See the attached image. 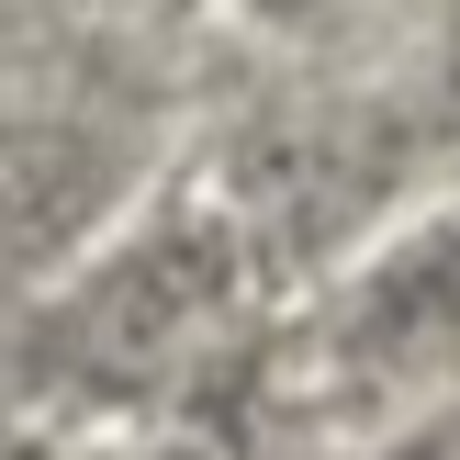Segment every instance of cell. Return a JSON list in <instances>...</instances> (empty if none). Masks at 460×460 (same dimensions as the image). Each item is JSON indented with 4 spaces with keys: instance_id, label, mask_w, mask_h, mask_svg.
Listing matches in <instances>:
<instances>
[{
    "instance_id": "cell-1",
    "label": "cell",
    "mask_w": 460,
    "mask_h": 460,
    "mask_svg": "<svg viewBox=\"0 0 460 460\" xmlns=\"http://www.w3.org/2000/svg\"><path fill=\"white\" fill-rule=\"evenodd\" d=\"M214 247L202 236H157V247H135L112 281H90L79 304L57 314V359H90V371H135V359L157 349V337L180 326L191 304H214Z\"/></svg>"
},
{
    "instance_id": "cell-2",
    "label": "cell",
    "mask_w": 460,
    "mask_h": 460,
    "mask_svg": "<svg viewBox=\"0 0 460 460\" xmlns=\"http://www.w3.org/2000/svg\"><path fill=\"white\" fill-rule=\"evenodd\" d=\"M112 157L90 135H57V124H22L0 135V270H34L79 236V214L102 202Z\"/></svg>"
},
{
    "instance_id": "cell-3",
    "label": "cell",
    "mask_w": 460,
    "mask_h": 460,
    "mask_svg": "<svg viewBox=\"0 0 460 460\" xmlns=\"http://www.w3.org/2000/svg\"><path fill=\"white\" fill-rule=\"evenodd\" d=\"M0 460H22V438H12V427H0Z\"/></svg>"
}]
</instances>
